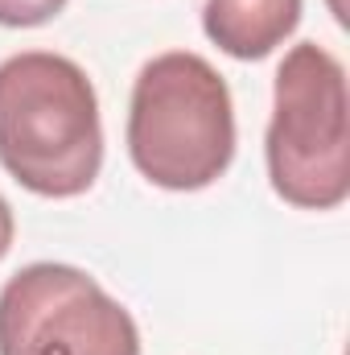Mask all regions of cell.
Here are the masks:
<instances>
[{
    "instance_id": "obj_1",
    "label": "cell",
    "mask_w": 350,
    "mask_h": 355,
    "mask_svg": "<svg viewBox=\"0 0 350 355\" xmlns=\"http://www.w3.org/2000/svg\"><path fill=\"white\" fill-rule=\"evenodd\" d=\"M0 166L42 198L91 190L103 166V124L79 62L50 50L0 62Z\"/></svg>"
},
{
    "instance_id": "obj_2",
    "label": "cell",
    "mask_w": 350,
    "mask_h": 355,
    "mask_svg": "<svg viewBox=\"0 0 350 355\" xmlns=\"http://www.w3.org/2000/svg\"><path fill=\"white\" fill-rule=\"evenodd\" d=\"M128 157L161 190H202L235 157V107L227 79L190 50L140 67L128 103Z\"/></svg>"
},
{
    "instance_id": "obj_3",
    "label": "cell",
    "mask_w": 350,
    "mask_h": 355,
    "mask_svg": "<svg viewBox=\"0 0 350 355\" xmlns=\"http://www.w3.org/2000/svg\"><path fill=\"white\" fill-rule=\"evenodd\" d=\"M347 71L317 46L284 54L272 87L264 157L272 190L301 211H334L350 194V112Z\"/></svg>"
},
{
    "instance_id": "obj_4",
    "label": "cell",
    "mask_w": 350,
    "mask_h": 355,
    "mask_svg": "<svg viewBox=\"0 0 350 355\" xmlns=\"http://www.w3.org/2000/svg\"><path fill=\"white\" fill-rule=\"evenodd\" d=\"M0 355H140V331L83 268L37 261L0 289Z\"/></svg>"
},
{
    "instance_id": "obj_5",
    "label": "cell",
    "mask_w": 350,
    "mask_h": 355,
    "mask_svg": "<svg viewBox=\"0 0 350 355\" xmlns=\"http://www.w3.org/2000/svg\"><path fill=\"white\" fill-rule=\"evenodd\" d=\"M301 4L305 0H206L202 29L223 54L256 62L293 37L301 25Z\"/></svg>"
},
{
    "instance_id": "obj_6",
    "label": "cell",
    "mask_w": 350,
    "mask_h": 355,
    "mask_svg": "<svg viewBox=\"0 0 350 355\" xmlns=\"http://www.w3.org/2000/svg\"><path fill=\"white\" fill-rule=\"evenodd\" d=\"M66 8V0H0V25L8 29H33L54 21Z\"/></svg>"
},
{
    "instance_id": "obj_7",
    "label": "cell",
    "mask_w": 350,
    "mask_h": 355,
    "mask_svg": "<svg viewBox=\"0 0 350 355\" xmlns=\"http://www.w3.org/2000/svg\"><path fill=\"white\" fill-rule=\"evenodd\" d=\"M12 236H17V223H12V207L0 198V261H4V252L12 248Z\"/></svg>"
}]
</instances>
